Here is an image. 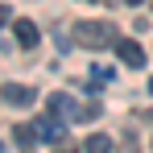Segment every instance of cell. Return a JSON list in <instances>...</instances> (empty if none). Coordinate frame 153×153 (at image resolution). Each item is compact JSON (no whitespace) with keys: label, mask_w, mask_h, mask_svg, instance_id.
I'll return each mask as SVG.
<instances>
[{"label":"cell","mask_w":153,"mask_h":153,"mask_svg":"<svg viewBox=\"0 0 153 153\" xmlns=\"http://www.w3.org/2000/svg\"><path fill=\"white\" fill-rule=\"evenodd\" d=\"M124 4H141V0H124Z\"/></svg>","instance_id":"4fadbf2b"},{"label":"cell","mask_w":153,"mask_h":153,"mask_svg":"<svg viewBox=\"0 0 153 153\" xmlns=\"http://www.w3.org/2000/svg\"><path fill=\"white\" fill-rule=\"evenodd\" d=\"M0 100L13 103V108H29V103L37 100V91L25 87V83H4V87H0Z\"/></svg>","instance_id":"7a4b0ae2"},{"label":"cell","mask_w":153,"mask_h":153,"mask_svg":"<svg viewBox=\"0 0 153 153\" xmlns=\"http://www.w3.org/2000/svg\"><path fill=\"white\" fill-rule=\"evenodd\" d=\"M91 79H95V83H108L112 71H108V66H91Z\"/></svg>","instance_id":"9c48e42d"},{"label":"cell","mask_w":153,"mask_h":153,"mask_svg":"<svg viewBox=\"0 0 153 153\" xmlns=\"http://www.w3.org/2000/svg\"><path fill=\"white\" fill-rule=\"evenodd\" d=\"M13 141H17L25 153H33V149H37V128H33V124H17V128H13Z\"/></svg>","instance_id":"8992f818"},{"label":"cell","mask_w":153,"mask_h":153,"mask_svg":"<svg viewBox=\"0 0 153 153\" xmlns=\"http://www.w3.org/2000/svg\"><path fill=\"white\" fill-rule=\"evenodd\" d=\"M83 153H112V137L108 132H91L83 141Z\"/></svg>","instance_id":"ba28073f"},{"label":"cell","mask_w":153,"mask_h":153,"mask_svg":"<svg viewBox=\"0 0 153 153\" xmlns=\"http://www.w3.org/2000/svg\"><path fill=\"white\" fill-rule=\"evenodd\" d=\"M13 25H17V42H21L25 50H33V46H37V37H42L37 25H33V21H13Z\"/></svg>","instance_id":"52a82bcc"},{"label":"cell","mask_w":153,"mask_h":153,"mask_svg":"<svg viewBox=\"0 0 153 153\" xmlns=\"http://www.w3.org/2000/svg\"><path fill=\"white\" fill-rule=\"evenodd\" d=\"M8 21H13V13H8V8H4V4H0V29L8 25Z\"/></svg>","instance_id":"8fae6325"},{"label":"cell","mask_w":153,"mask_h":153,"mask_svg":"<svg viewBox=\"0 0 153 153\" xmlns=\"http://www.w3.org/2000/svg\"><path fill=\"white\" fill-rule=\"evenodd\" d=\"M33 128H37V137H46V141H66V132H62V124L54 120V116H42V120H33Z\"/></svg>","instance_id":"5b68a950"},{"label":"cell","mask_w":153,"mask_h":153,"mask_svg":"<svg viewBox=\"0 0 153 153\" xmlns=\"http://www.w3.org/2000/svg\"><path fill=\"white\" fill-rule=\"evenodd\" d=\"M46 108H50V116H71V120H79V108H83V103H75L71 95H62V91H54L50 100H46Z\"/></svg>","instance_id":"3957f363"},{"label":"cell","mask_w":153,"mask_h":153,"mask_svg":"<svg viewBox=\"0 0 153 153\" xmlns=\"http://www.w3.org/2000/svg\"><path fill=\"white\" fill-rule=\"evenodd\" d=\"M145 87H149V95H153V79H149V83H145Z\"/></svg>","instance_id":"7c38bea8"},{"label":"cell","mask_w":153,"mask_h":153,"mask_svg":"<svg viewBox=\"0 0 153 153\" xmlns=\"http://www.w3.org/2000/svg\"><path fill=\"white\" fill-rule=\"evenodd\" d=\"M132 116H137V120H153V108H137Z\"/></svg>","instance_id":"30bf717a"},{"label":"cell","mask_w":153,"mask_h":153,"mask_svg":"<svg viewBox=\"0 0 153 153\" xmlns=\"http://www.w3.org/2000/svg\"><path fill=\"white\" fill-rule=\"evenodd\" d=\"M75 42L91 46V50H103V46H116L120 33H116L112 21H75Z\"/></svg>","instance_id":"6da1fadb"},{"label":"cell","mask_w":153,"mask_h":153,"mask_svg":"<svg viewBox=\"0 0 153 153\" xmlns=\"http://www.w3.org/2000/svg\"><path fill=\"white\" fill-rule=\"evenodd\" d=\"M116 54H120V62L132 66V71H141V66H145V50H141L137 42H124V37H120V42H116Z\"/></svg>","instance_id":"277c9868"}]
</instances>
